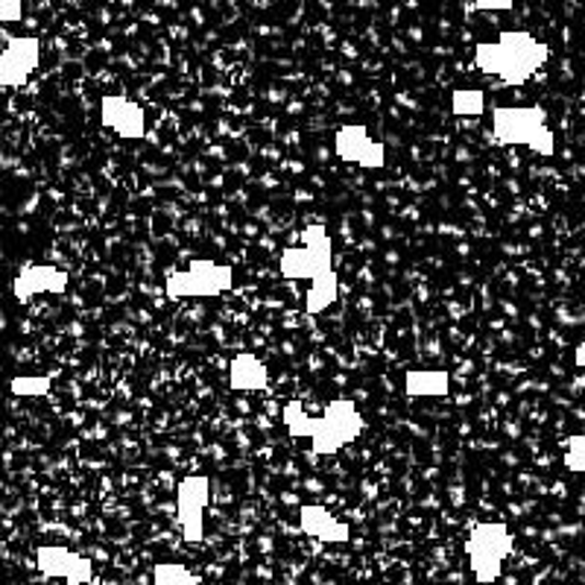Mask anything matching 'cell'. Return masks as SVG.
Masks as SVG:
<instances>
[{
    "label": "cell",
    "mask_w": 585,
    "mask_h": 585,
    "mask_svg": "<svg viewBox=\"0 0 585 585\" xmlns=\"http://www.w3.org/2000/svg\"><path fill=\"white\" fill-rule=\"evenodd\" d=\"M548 56L550 50L544 42H539L530 33L509 30L497 42L478 45L474 62H478L480 73H486V77H497L506 85H524L541 65L548 62Z\"/></svg>",
    "instance_id": "6da1fadb"
},
{
    "label": "cell",
    "mask_w": 585,
    "mask_h": 585,
    "mask_svg": "<svg viewBox=\"0 0 585 585\" xmlns=\"http://www.w3.org/2000/svg\"><path fill=\"white\" fill-rule=\"evenodd\" d=\"M492 129L501 144L530 147L539 156H553L557 141L548 126V112L541 106H501L492 112Z\"/></svg>",
    "instance_id": "7a4b0ae2"
},
{
    "label": "cell",
    "mask_w": 585,
    "mask_h": 585,
    "mask_svg": "<svg viewBox=\"0 0 585 585\" xmlns=\"http://www.w3.org/2000/svg\"><path fill=\"white\" fill-rule=\"evenodd\" d=\"M284 278L292 282H313L317 275L334 269V243L325 229V222H311L302 231V246H290L282 252L278 261Z\"/></svg>",
    "instance_id": "3957f363"
},
{
    "label": "cell",
    "mask_w": 585,
    "mask_h": 585,
    "mask_svg": "<svg viewBox=\"0 0 585 585\" xmlns=\"http://www.w3.org/2000/svg\"><path fill=\"white\" fill-rule=\"evenodd\" d=\"M234 287V269L229 264H217L211 257L191 261L185 269H176L164 278V292L170 299H211L220 292H229Z\"/></svg>",
    "instance_id": "277c9868"
},
{
    "label": "cell",
    "mask_w": 585,
    "mask_h": 585,
    "mask_svg": "<svg viewBox=\"0 0 585 585\" xmlns=\"http://www.w3.org/2000/svg\"><path fill=\"white\" fill-rule=\"evenodd\" d=\"M513 532L504 524H480L466 541L469 550V567L480 585H492L504 571L506 557L513 553Z\"/></svg>",
    "instance_id": "5b68a950"
},
{
    "label": "cell",
    "mask_w": 585,
    "mask_h": 585,
    "mask_svg": "<svg viewBox=\"0 0 585 585\" xmlns=\"http://www.w3.org/2000/svg\"><path fill=\"white\" fill-rule=\"evenodd\" d=\"M360 434H364V416H360L357 404L348 399H337L331 401L320 418H313L311 448L320 457H331L340 448L355 443Z\"/></svg>",
    "instance_id": "8992f818"
},
{
    "label": "cell",
    "mask_w": 585,
    "mask_h": 585,
    "mask_svg": "<svg viewBox=\"0 0 585 585\" xmlns=\"http://www.w3.org/2000/svg\"><path fill=\"white\" fill-rule=\"evenodd\" d=\"M211 501V480L196 474L185 478L176 489V518L182 527V539L187 544L203 541L205 536V506Z\"/></svg>",
    "instance_id": "52a82bcc"
},
{
    "label": "cell",
    "mask_w": 585,
    "mask_h": 585,
    "mask_svg": "<svg viewBox=\"0 0 585 585\" xmlns=\"http://www.w3.org/2000/svg\"><path fill=\"white\" fill-rule=\"evenodd\" d=\"M42 62V45L36 36L12 38L10 45L0 50V85L3 89H21L27 85L30 73Z\"/></svg>",
    "instance_id": "ba28073f"
},
{
    "label": "cell",
    "mask_w": 585,
    "mask_h": 585,
    "mask_svg": "<svg viewBox=\"0 0 585 585\" xmlns=\"http://www.w3.org/2000/svg\"><path fill=\"white\" fill-rule=\"evenodd\" d=\"M334 150L343 161L366 170H381L387 164V150L378 144L364 126H340L334 135Z\"/></svg>",
    "instance_id": "9c48e42d"
},
{
    "label": "cell",
    "mask_w": 585,
    "mask_h": 585,
    "mask_svg": "<svg viewBox=\"0 0 585 585\" xmlns=\"http://www.w3.org/2000/svg\"><path fill=\"white\" fill-rule=\"evenodd\" d=\"M100 121L106 129L126 138V141H141L147 138V115L135 100L124 97V94H108L100 103Z\"/></svg>",
    "instance_id": "30bf717a"
},
{
    "label": "cell",
    "mask_w": 585,
    "mask_h": 585,
    "mask_svg": "<svg viewBox=\"0 0 585 585\" xmlns=\"http://www.w3.org/2000/svg\"><path fill=\"white\" fill-rule=\"evenodd\" d=\"M36 565L45 576H62L65 585H85L94 574L91 559L68 548H38Z\"/></svg>",
    "instance_id": "8fae6325"
},
{
    "label": "cell",
    "mask_w": 585,
    "mask_h": 585,
    "mask_svg": "<svg viewBox=\"0 0 585 585\" xmlns=\"http://www.w3.org/2000/svg\"><path fill=\"white\" fill-rule=\"evenodd\" d=\"M71 284V275L68 269H59V266H24L15 282H12V292L21 305H27L33 296H42V292H65Z\"/></svg>",
    "instance_id": "7c38bea8"
},
{
    "label": "cell",
    "mask_w": 585,
    "mask_h": 585,
    "mask_svg": "<svg viewBox=\"0 0 585 585\" xmlns=\"http://www.w3.org/2000/svg\"><path fill=\"white\" fill-rule=\"evenodd\" d=\"M299 527L313 539L329 541V544H346L352 539V527L331 515V509L320 504H305L299 509Z\"/></svg>",
    "instance_id": "4fadbf2b"
},
{
    "label": "cell",
    "mask_w": 585,
    "mask_h": 585,
    "mask_svg": "<svg viewBox=\"0 0 585 585\" xmlns=\"http://www.w3.org/2000/svg\"><path fill=\"white\" fill-rule=\"evenodd\" d=\"M229 383H231V390H238V392L266 390V383H269V369H266V364L261 360V357L243 352V355H238L234 360H231Z\"/></svg>",
    "instance_id": "5bb4252c"
},
{
    "label": "cell",
    "mask_w": 585,
    "mask_h": 585,
    "mask_svg": "<svg viewBox=\"0 0 585 585\" xmlns=\"http://www.w3.org/2000/svg\"><path fill=\"white\" fill-rule=\"evenodd\" d=\"M404 383L410 399H445L451 390V375L443 369H416L408 372Z\"/></svg>",
    "instance_id": "9a60e30c"
},
{
    "label": "cell",
    "mask_w": 585,
    "mask_h": 585,
    "mask_svg": "<svg viewBox=\"0 0 585 585\" xmlns=\"http://www.w3.org/2000/svg\"><path fill=\"white\" fill-rule=\"evenodd\" d=\"M337 290H340V282H337V273L331 269V273H322L317 275L311 282V290H308V299H305V313H322L329 311L331 305L337 302Z\"/></svg>",
    "instance_id": "2e32d148"
},
{
    "label": "cell",
    "mask_w": 585,
    "mask_h": 585,
    "mask_svg": "<svg viewBox=\"0 0 585 585\" xmlns=\"http://www.w3.org/2000/svg\"><path fill=\"white\" fill-rule=\"evenodd\" d=\"M284 425L290 431L292 436H299V439H311L313 434V416L305 410L302 401H290L282 413Z\"/></svg>",
    "instance_id": "e0dca14e"
},
{
    "label": "cell",
    "mask_w": 585,
    "mask_h": 585,
    "mask_svg": "<svg viewBox=\"0 0 585 585\" xmlns=\"http://www.w3.org/2000/svg\"><path fill=\"white\" fill-rule=\"evenodd\" d=\"M50 383L54 378L50 375H19V378H12L10 390L12 395H19V399H38V395H47L50 392Z\"/></svg>",
    "instance_id": "ac0fdd59"
},
{
    "label": "cell",
    "mask_w": 585,
    "mask_h": 585,
    "mask_svg": "<svg viewBox=\"0 0 585 585\" xmlns=\"http://www.w3.org/2000/svg\"><path fill=\"white\" fill-rule=\"evenodd\" d=\"M454 115L457 117H478L483 108H486V97H483V91L478 89H460L454 91Z\"/></svg>",
    "instance_id": "d6986e66"
},
{
    "label": "cell",
    "mask_w": 585,
    "mask_h": 585,
    "mask_svg": "<svg viewBox=\"0 0 585 585\" xmlns=\"http://www.w3.org/2000/svg\"><path fill=\"white\" fill-rule=\"evenodd\" d=\"M152 585H196V574L176 562H161L152 567Z\"/></svg>",
    "instance_id": "ffe728a7"
},
{
    "label": "cell",
    "mask_w": 585,
    "mask_h": 585,
    "mask_svg": "<svg viewBox=\"0 0 585 585\" xmlns=\"http://www.w3.org/2000/svg\"><path fill=\"white\" fill-rule=\"evenodd\" d=\"M565 466L576 474H585V436L576 434L565 445Z\"/></svg>",
    "instance_id": "44dd1931"
},
{
    "label": "cell",
    "mask_w": 585,
    "mask_h": 585,
    "mask_svg": "<svg viewBox=\"0 0 585 585\" xmlns=\"http://www.w3.org/2000/svg\"><path fill=\"white\" fill-rule=\"evenodd\" d=\"M24 0H0V24H19Z\"/></svg>",
    "instance_id": "7402d4cb"
},
{
    "label": "cell",
    "mask_w": 585,
    "mask_h": 585,
    "mask_svg": "<svg viewBox=\"0 0 585 585\" xmlns=\"http://www.w3.org/2000/svg\"><path fill=\"white\" fill-rule=\"evenodd\" d=\"M471 3L486 12H509L515 7V0H471Z\"/></svg>",
    "instance_id": "603a6c76"
},
{
    "label": "cell",
    "mask_w": 585,
    "mask_h": 585,
    "mask_svg": "<svg viewBox=\"0 0 585 585\" xmlns=\"http://www.w3.org/2000/svg\"><path fill=\"white\" fill-rule=\"evenodd\" d=\"M574 364L580 366V369H585V340H583V343H580V346H576V352H574Z\"/></svg>",
    "instance_id": "cb8c5ba5"
}]
</instances>
